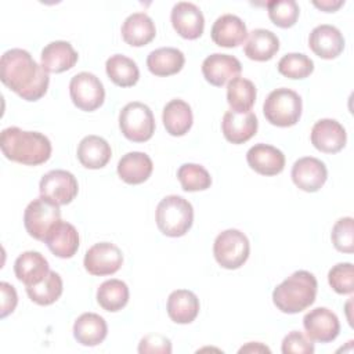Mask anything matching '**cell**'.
<instances>
[{"mask_svg":"<svg viewBox=\"0 0 354 354\" xmlns=\"http://www.w3.org/2000/svg\"><path fill=\"white\" fill-rule=\"evenodd\" d=\"M1 82L26 101L40 100L48 88V72L24 48L7 50L0 58Z\"/></svg>","mask_w":354,"mask_h":354,"instance_id":"1","label":"cell"},{"mask_svg":"<svg viewBox=\"0 0 354 354\" xmlns=\"http://www.w3.org/2000/svg\"><path fill=\"white\" fill-rule=\"evenodd\" d=\"M3 155L17 163L37 166L51 156L50 140L39 131H26L19 127H7L0 134Z\"/></svg>","mask_w":354,"mask_h":354,"instance_id":"2","label":"cell"},{"mask_svg":"<svg viewBox=\"0 0 354 354\" xmlns=\"http://www.w3.org/2000/svg\"><path fill=\"white\" fill-rule=\"evenodd\" d=\"M318 283L314 274L306 270H299L274 289L272 301L282 313L297 314L315 301Z\"/></svg>","mask_w":354,"mask_h":354,"instance_id":"3","label":"cell"},{"mask_svg":"<svg viewBox=\"0 0 354 354\" xmlns=\"http://www.w3.org/2000/svg\"><path fill=\"white\" fill-rule=\"evenodd\" d=\"M155 218L158 228L166 236H183L192 225L194 207L180 195H167L158 203Z\"/></svg>","mask_w":354,"mask_h":354,"instance_id":"4","label":"cell"},{"mask_svg":"<svg viewBox=\"0 0 354 354\" xmlns=\"http://www.w3.org/2000/svg\"><path fill=\"white\" fill-rule=\"evenodd\" d=\"M301 109L303 104L300 95L295 90L286 87L272 90L263 104L266 119L278 127L296 124L301 116Z\"/></svg>","mask_w":354,"mask_h":354,"instance_id":"5","label":"cell"},{"mask_svg":"<svg viewBox=\"0 0 354 354\" xmlns=\"http://www.w3.org/2000/svg\"><path fill=\"white\" fill-rule=\"evenodd\" d=\"M250 243L248 236L235 228L220 232L213 243L216 261L227 270H236L243 266L249 257Z\"/></svg>","mask_w":354,"mask_h":354,"instance_id":"6","label":"cell"},{"mask_svg":"<svg viewBox=\"0 0 354 354\" xmlns=\"http://www.w3.org/2000/svg\"><path fill=\"white\" fill-rule=\"evenodd\" d=\"M122 134L134 142L148 141L155 131V119L151 108L140 101L126 104L119 113Z\"/></svg>","mask_w":354,"mask_h":354,"instance_id":"7","label":"cell"},{"mask_svg":"<svg viewBox=\"0 0 354 354\" xmlns=\"http://www.w3.org/2000/svg\"><path fill=\"white\" fill-rule=\"evenodd\" d=\"M61 220L59 205L40 196L29 202L24 212V224L28 234L37 239L44 241L50 228Z\"/></svg>","mask_w":354,"mask_h":354,"instance_id":"8","label":"cell"},{"mask_svg":"<svg viewBox=\"0 0 354 354\" xmlns=\"http://www.w3.org/2000/svg\"><path fill=\"white\" fill-rule=\"evenodd\" d=\"M72 102L82 111L93 112L104 104L105 88L102 82L90 72L76 73L69 82Z\"/></svg>","mask_w":354,"mask_h":354,"instance_id":"9","label":"cell"},{"mask_svg":"<svg viewBox=\"0 0 354 354\" xmlns=\"http://www.w3.org/2000/svg\"><path fill=\"white\" fill-rule=\"evenodd\" d=\"M39 191L40 196H44L61 206L71 203L76 198L79 192V184L71 171L55 169L50 170L41 177Z\"/></svg>","mask_w":354,"mask_h":354,"instance_id":"10","label":"cell"},{"mask_svg":"<svg viewBox=\"0 0 354 354\" xmlns=\"http://www.w3.org/2000/svg\"><path fill=\"white\" fill-rule=\"evenodd\" d=\"M84 268L88 274L104 277L119 271L123 264L120 249L111 242L94 243L84 254Z\"/></svg>","mask_w":354,"mask_h":354,"instance_id":"11","label":"cell"},{"mask_svg":"<svg viewBox=\"0 0 354 354\" xmlns=\"http://www.w3.org/2000/svg\"><path fill=\"white\" fill-rule=\"evenodd\" d=\"M303 326L307 336L319 343H329L339 336L340 322L337 315L326 308L317 307L310 310L303 318Z\"/></svg>","mask_w":354,"mask_h":354,"instance_id":"12","label":"cell"},{"mask_svg":"<svg viewBox=\"0 0 354 354\" xmlns=\"http://www.w3.org/2000/svg\"><path fill=\"white\" fill-rule=\"evenodd\" d=\"M170 21L174 30L184 39H198L205 29V17L201 8L191 1H178L173 6Z\"/></svg>","mask_w":354,"mask_h":354,"instance_id":"13","label":"cell"},{"mask_svg":"<svg viewBox=\"0 0 354 354\" xmlns=\"http://www.w3.org/2000/svg\"><path fill=\"white\" fill-rule=\"evenodd\" d=\"M290 176L297 188L306 192H317L328 178V170L322 160L304 156L293 163Z\"/></svg>","mask_w":354,"mask_h":354,"instance_id":"14","label":"cell"},{"mask_svg":"<svg viewBox=\"0 0 354 354\" xmlns=\"http://www.w3.org/2000/svg\"><path fill=\"white\" fill-rule=\"evenodd\" d=\"M242 71L239 59L230 54L214 53L207 55L202 62L203 77L213 86L221 87L228 80L236 77Z\"/></svg>","mask_w":354,"mask_h":354,"instance_id":"15","label":"cell"},{"mask_svg":"<svg viewBox=\"0 0 354 354\" xmlns=\"http://www.w3.org/2000/svg\"><path fill=\"white\" fill-rule=\"evenodd\" d=\"M344 127L335 119H319L311 129V144L321 152L336 153L346 145Z\"/></svg>","mask_w":354,"mask_h":354,"instance_id":"16","label":"cell"},{"mask_svg":"<svg viewBox=\"0 0 354 354\" xmlns=\"http://www.w3.org/2000/svg\"><path fill=\"white\" fill-rule=\"evenodd\" d=\"M311 51L324 59H332L340 55L344 48V37L342 32L329 24L315 26L308 36Z\"/></svg>","mask_w":354,"mask_h":354,"instance_id":"17","label":"cell"},{"mask_svg":"<svg viewBox=\"0 0 354 354\" xmlns=\"http://www.w3.org/2000/svg\"><path fill=\"white\" fill-rule=\"evenodd\" d=\"M259 127L256 115L252 111L236 112L227 111L221 120V130L225 137L232 144H243L250 140Z\"/></svg>","mask_w":354,"mask_h":354,"instance_id":"18","label":"cell"},{"mask_svg":"<svg viewBox=\"0 0 354 354\" xmlns=\"http://www.w3.org/2000/svg\"><path fill=\"white\" fill-rule=\"evenodd\" d=\"M248 165L259 174L275 176L285 167V155L281 149L268 144H254L246 152Z\"/></svg>","mask_w":354,"mask_h":354,"instance_id":"19","label":"cell"},{"mask_svg":"<svg viewBox=\"0 0 354 354\" xmlns=\"http://www.w3.org/2000/svg\"><path fill=\"white\" fill-rule=\"evenodd\" d=\"M44 243L57 257L69 259L79 249V232L71 223L59 220L47 232Z\"/></svg>","mask_w":354,"mask_h":354,"instance_id":"20","label":"cell"},{"mask_svg":"<svg viewBox=\"0 0 354 354\" xmlns=\"http://www.w3.org/2000/svg\"><path fill=\"white\" fill-rule=\"evenodd\" d=\"M210 36L220 47H236L248 37V29L238 15L223 14L213 22Z\"/></svg>","mask_w":354,"mask_h":354,"instance_id":"21","label":"cell"},{"mask_svg":"<svg viewBox=\"0 0 354 354\" xmlns=\"http://www.w3.org/2000/svg\"><path fill=\"white\" fill-rule=\"evenodd\" d=\"M40 61L46 72L61 73L75 66L77 62V53L69 41L55 40L41 50Z\"/></svg>","mask_w":354,"mask_h":354,"instance_id":"22","label":"cell"},{"mask_svg":"<svg viewBox=\"0 0 354 354\" xmlns=\"http://www.w3.org/2000/svg\"><path fill=\"white\" fill-rule=\"evenodd\" d=\"M48 271L50 268L47 259L41 253L35 250L21 253L14 263L15 277L25 286H32L41 282Z\"/></svg>","mask_w":354,"mask_h":354,"instance_id":"23","label":"cell"},{"mask_svg":"<svg viewBox=\"0 0 354 354\" xmlns=\"http://www.w3.org/2000/svg\"><path fill=\"white\" fill-rule=\"evenodd\" d=\"M153 170L152 159L140 151L127 152L118 162V174L127 184H141L147 181Z\"/></svg>","mask_w":354,"mask_h":354,"instance_id":"24","label":"cell"},{"mask_svg":"<svg viewBox=\"0 0 354 354\" xmlns=\"http://www.w3.org/2000/svg\"><path fill=\"white\" fill-rule=\"evenodd\" d=\"M120 32L123 40L127 44L133 47H141L152 41L156 35V28L148 14L138 11L130 14L124 19Z\"/></svg>","mask_w":354,"mask_h":354,"instance_id":"25","label":"cell"},{"mask_svg":"<svg viewBox=\"0 0 354 354\" xmlns=\"http://www.w3.org/2000/svg\"><path fill=\"white\" fill-rule=\"evenodd\" d=\"M166 308L173 322L191 324L199 314V299L188 289H177L169 295Z\"/></svg>","mask_w":354,"mask_h":354,"instance_id":"26","label":"cell"},{"mask_svg":"<svg viewBox=\"0 0 354 354\" xmlns=\"http://www.w3.org/2000/svg\"><path fill=\"white\" fill-rule=\"evenodd\" d=\"M112 156V149L108 141L100 136H86L77 145V159L87 169L104 167Z\"/></svg>","mask_w":354,"mask_h":354,"instance_id":"27","label":"cell"},{"mask_svg":"<svg viewBox=\"0 0 354 354\" xmlns=\"http://www.w3.org/2000/svg\"><path fill=\"white\" fill-rule=\"evenodd\" d=\"M108 325L105 319L95 313H83L73 324V336L83 346H97L105 340Z\"/></svg>","mask_w":354,"mask_h":354,"instance_id":"28","label":"cell"},{"mask_svg":"<svg viewBox=\"0 0 354 354\" xmlns=\"http://www.w3.org/2000/svg\"><path fill=\"white\" fill-rule=\"evenodd\" d=\"M162 120L166 131L170 136L180 137L188 133L192 126L194 116L188 102L180 98L169 101L162 112Z\"/></svg>","mask_w":354,"mask_h":354,"instance_id":"29","label":"cell"},{"mask_svg":"<svg viewBox=\"0 0 354 354\" xmlns=\"http://www.w3.org/2000/svg\"><path fill=\"white\" fill-rule=\"evenodd\" d=\"M279 50L278 36L263 28L253 29L245 44V55L253 61H268Z\"/></svg>","mask_w":354,"mask_h":354,"instance_id":"30","label":"cell"},{"mask_svg":"<svg viewBox=\"0 0 354 354\" xmlns=\"http://www.w3.org/2000/svg\"><path fill=\"white\" fill-rule=\"evenodd\" d=\"M185 57L181 50L174 47H160L151 51L147 57V66L155 76L176 75L183 69Z\"/></svg>","mask_w":354,"mask_h":354,"instance_id":"31","label":"cell"},{"mask_svg":"<svg viewBox=\"0 0 354 354\" xmlns=\"http://www.w3.org/2000/svg\"><path fill=\"white\" fill-rule=\"evenodd\" d=\"M105 71L108 77L116 86H120V87L134 86L140 79V71L137 64L131 58L123 54L111 55L106 59Z\"/></svg>","mask_w":354,"mask_h":354,"instance_id":"32","label":"cell"},{"mask_svg":"<svg viewBox=\"0 0 354 354\" xmlns=\"http://www.w3.org/2000/svg\"><path fill=\"white\" fill-rule=\"evenodd\" d=\"M256 101V86L252 80L245 77H234L227 86V102L232 111H250Z\"/></svg>","mask_w":354,"mask_h":354,"instance_id":"33","label":"cell"},{"mask_svg":"<svg viewBox=\"0 0 354 354\" xmlns=\"http://www.w3.org/2000/svg\"><path fill=\"white\" fill-rule=\"evenodd\" d=\"M98 304L109 313L122 310L129 301V288L126 282L112 278L100 285L97 289Z\"/></svg>","mask_w":354,"mask_h":354,"instance_id":"34","label":"cell"},{"mask_svg":"<svg viewBox=\"0 0 354 354\" xmlns=\"http://www.w3.org/2000/svg\"><path fill=\"white\" fill-rule=\"evenodd\" d=\"M62 278L55 271H48L44 279L36 285L26 286V293L39 306H50L62 295Z\"/></svg>","mask_w":354,"mask_h":354,"instance_id":"35","label":"cell"},{"mask_svg":"<svg viewBox=\"0 0 354 354\" xmlns=\"http://www.w3.org/2000/svg\"><path fill=\"white\" fill-rule=\"evenodd\" d=\"M177 178L184 191H203L212 184V177L209 171L196 163H184L177 170Z\"/></svg>","mask_w":354,"mask_h":354,"instance_id":"36","label":"cell"},{"mask_svg":"<svg viewBox=\"0 0 354 354\" xmlns=\"http://www.w3.org/2000/svg\"><path fill=\"white\" fill-rule=\"evenodd\" d=\"M314 71V62L303 53L285 54L278 61V72L289 79H304Z\"/></svg>","mask_w":354,"mask_h":354,"instance_id":"37","label":"cell"},{"mask_svg":"<svg viewBox=\"0 0 354 354\" xmlns=\"http://www.w3.org/2000/svg\"><path fill=\"white\" fill-rule=\"evenodd\" d=\"M270 19L279 28H290L299 18V6L295 0H271L267 3Z\"/></svg>","mask_w":354,"mask_h":354,"instance_id":"38","label":"cell"},{"mask_svg":"<svg viewBox=\"0 0 354 354\" xmlns=\"http://www.w3.org/2000/svg\"><path fill=\"white\" fill-rule=\"evenodd\" d=\"M330 288L339 295H351L354 290V268L351 263H337L328 272Z\"/></svg>","mask_w":354,"mask_h":354,"instance_id":"39","label":"cell"},{"mask_svg":"<svg viewBox=\"0 0 354 354\" xmlns=\"http://www.w3.org/2000/svg\"><path fill=\"white\" fill-rule=\"evenodd\" d=\"M330 239L333 246L343 253L354 252V220L353 217H342L332 227Z\"/></svg>","mask_w":354,"mask_h":354,"instance_id":"40","label":"cell"},{"mask_svg":"<svg viewBox=\"0 0 354 354\" xmlns=\"http://www.w3.org/2000/svg\"><path fill=\"white\" fill-rule=\"evenodd\" d=\"M281 350L283 354H313L314 344L313 340L300 330H292L283 337Z\"/></svg>","mask_w":354,"mask_h":354,"instance_id":"41","label":"cell"},{"mask_svg":"<svg viewBox=\"0 0 354 354\" xmlns=\"http://www.w3.org/2000/svg\"><path fill=\"white\" fill-rule=\"evenodd\" d=\"M138 353L140 354H156V353H162V354H170L171 353V342L170 339H167L163 335L159 333H149L147 336H144L140 340L138 344Z\"/></svg>","mask_w":354,"mask_h":354,"instance_id":"42","label":"cell"},{"mask_svg":"<svg viewBox=\"0 0 354 354\" xmlns=\"http://www.w3.org/2000/svg\"><path fill=\"white\" fill-rule=\"evenodd\" d=\"M0 292H1V313L0 317L4 318L11 314L18 303L17 290L8 282H0Z\"/></svg>","mask_w":354,"mask_h":354,"instance_id":"43","label":"cell"},{"mask_svg":"<svg viewBox=\"0 0 354 354\" xmlns=\"http://www.w3.org/2000/svg\"><path fill=\"white\" fill-rule=\"evenodd\" d=\"M313 4L318 8H321L322 11L333 12L339 7H342L344 4V1L343 0H321V1H313Z\"/></svg>","mask_w":354,"mask_h":354,"instance_id":"44","label":"cell"},{"mask_svg":"<svg viewBox=\"0 0 354 354\" xmlns=\"http://www.w3.org/2000/svg\"><path fill=\"white\" fill-rule=\"evenodd\" d=\"M242 353H271V350L259 342H250L239 348V354Z\"/></svg>","mask_w":354,"mask_h":354,"instance_id":"45","label":"cell"}]
</instances>
